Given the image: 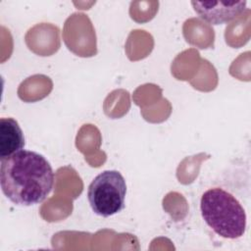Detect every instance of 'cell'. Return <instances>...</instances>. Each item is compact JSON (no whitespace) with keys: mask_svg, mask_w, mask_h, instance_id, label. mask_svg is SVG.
Instances as JSON below:
<instances>
[{"mask_svg":"<svg viewBox=\"0 0 251 251\" xmlns=\"http://www.w3.org/2000/svg\"><path fill=\"white\" fill-rule=\"evenodd\" d=\"M126 183L123 175L116 170L98 174L90 182L87 199L92 211L107 218L120 213L125 208Z\"/></svg>","mask_w":251,"mask_h":251,"instance_id":"obj_3","label":"cell"},{"mask_svg":"<svg viewBox=\"0 0 251 251\" xmlns=\"http://www.w3.org/2000/svg\"><path fill=\"white\" fill-rule=\"evenodd\" d=\"M200 211L205 223L221 237L236 239L245 233V210L226 190L221 187L206 190L200 199Z\"/></svg>","mask_w":251,"mask_h":251,"instance_id":"obj_2","label":"cell"},{"mask_svg":"<svg viewBox=\"0 0 251 251\" xmlns=\"http://www.w3.org/2000/svg\"><path fill=\"white\" fill-rule=\"evenodd\" d=\"M54 181L50 163L35 151L23 149L1 159V189L16 205L32 206L43 202L51 193Z\"/></svg>","mask_w":251,"mask_h":251,"instance_id":"obj_1","label":"cell"},{"mask_svg":"<svg viewBox=\"0 0 251 251\" xmlns=\"http://www.w3.org/2000/svg\"><path fill=\"white\" fill-rule=\"evenodd\" d=\"M191 5L196 14L205 22L212 25H223L231 22L245 9L247 2L239 1H192Z\"/></svg>","mask_w":251,"mask_h":251,"instance_id":"obj_4","label":"cell"},{"mask_svg":"<svg viewBox=\"0 0 251 251\" xmlns=\"http://www.w3.org/2000/svg\"><path fill=\"white\" fill-rule=\"evenodd\" d=\"M25 137L19 123L13 118L0 119V159L23 150Z\"/></svg>","mask_w":251,"mask_h":251,"instance_id":"obj_5","label":"cell"}]
</instances>
